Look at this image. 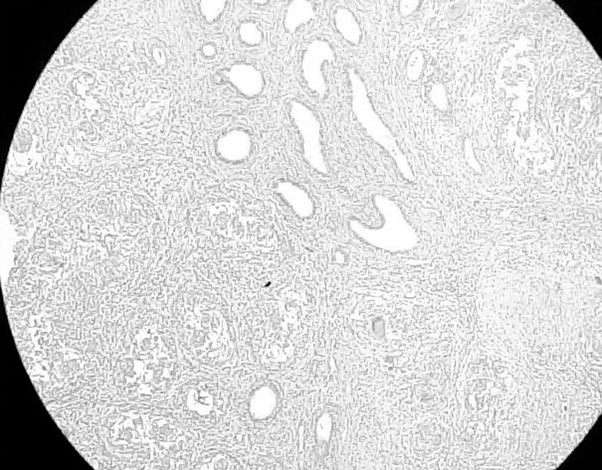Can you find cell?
<instances>
[{
    "label": "cell",
    "mask_w": 602,
    "mask_h": 470,
    "mask_svg": "<svg viewBox=\"0 0 602 470\" xmlns=\"http://www.w3.org/2000/svg\"><path fill=\"white\" fill-rule=\"evenodd\" d=\"M419 1L415 0H404L399 1V10L400 13L404 16H408L412 14L419 6Z\"/></svg>",
    "instance_id": "cell-12"
},
{
    "label": "cell",
    "mask_w": 602,
    "mask_h": 470,
    "mask_svg": "<svg viewBox=\"0 0 602 470\" xmlns=\"http://www.w3.org/2000/svg\"><path fill=\"white\" fill-rule=\"evenodd\" d=\"M238 37L247 45L255 46L260 44L263 39L262 30L252 21L242 23L238 28Z\"/></svg>",
    "instance_id": "cell-8"
},
{
    "label": "cell",
    "mask_w": 602,
    "mask_h": 470,
    "mask_svg": "<svg viewBox=\"0 0 602 470\" xmlns=\"http://www.w3.org/2000/svg\"><path fill=\"white\" fill-rule=\"evenodd\" d=\"M227 76L231 85L245 96L254 97L263 89L264 81L262 73L250 63H234L229 68Z\"/></svg>",
    "instance_id": "cell-3"
},
{
    "label": "cell",
    "mask_w": 602,
    "mask_h": 470,
    "mask_svg": "<svg viewBox=\"0 0 602 470\" xmlns=\"http://www.w3.org/2000/svg\"><path fill=\"white\" fill-rule=\"evenodd\" d=\"M424 57L420 50H414L409 55L406 65V75L412 81L418 79L423 70Z\"/></svg>",
    "instance_id": "cell-9"
},
{
    "label": "cell",
    "mask_w": 602,
    "mask_h": 470,
    "mask_svg": "<svg viewBox=\"0 0 602 470\" xmlns=\"http://www.w3.org/2000/svg\"><path fill=\"white\" fill-rule=\"evenodd\" d=\"M335 60V52L331 44L324 39H315L307 43L300 59V74L308 89L314 96L324 98L329 87L324 67Z\"/></svg>",
    "instance_id": "cell-2"
},
{
    "label": "cell",
    "mask_w": 602,
    "mask_h": 470,
    "mask_svg": "<svg viewBox=\"0 0 602 470\" xmlns=\"http://www.w3.org/2000/svg\"><path fill=\"white\" fill-rule=\"evenodd\" d=\"M276 405V395L269 387H262L253 395L251 401V412L256 418L270 416Z\"/></svg>",
    "instance_id": "cell-7"
},
{
    "label": "cell",
    "mask_w": 602,
    "mask_h": 470,
    "mask_svg": "<svg viewBox=\"0 0 602 470\" xmlns=\"http://www.w3.org/2000/svg\"><path fill=\"white\" fill-rule=\"evenodd\" d=\"M276 191L292 209L301 217H308L313 211V202L309 193L298 184L282 180L276 186Z\"/></svg>",
    "instance_id": "cell-4"
},
{
    "label": "cell",
    "mask_w": 602,
    "mask_h": 470,
    "mask_svg": "<svg viewBox=\"0 0 602 470\" xmlns=\"http://www.w3.org/2000/svg\"><path fill=\"white\" fill-rule=\"evenodd\" d=\"M331 429V423L328 415L322 414L318 419L316 427V438L318 443L328 441Z\"/></svg>",
    "instance_id": "cell-10"
},
{
    "label": "cell",
    "mask_w": 602,
    "mask_h": 470,
    "mask_svg": "<svg viewBox=\"0 0 602 470\" xmlns=\"http://www.w3.org/2000/svg\"><path fill=\"white\" fill-rule=\"evenodd\" d=\"M428 96L431 101L438 106L445 103L444 90L439 84H434L430 87Z\"/></svg>",
    "instance_id": "cell-11"
},
{
    "label": "cell",
    "mask_w": 602,
    "mask_h": 470,
    "mask_svg": "<svg viewBox=\"0 0 602 470\" xmlns=\"http://www.w3.org/2000/svg\"><path fill=\"white\" fill-rule=\"evenodd\" d=\"M289 115L300 136L304 160L315 171L326 173L328 167L323 153L322 127L316 114L304 103L293 100L289 104Z\"/></svg>",
    "instance_id": "cell-1"
},
{
    "label": "cell",
    "mask_w": 602,
    "mask_h": 470,
    "mask_svg": "<svg viewBox=\"0 0 602 470\" xmlns=\"http://www.w3.org/2000/svg\"><path fill=\"white\" fill-rule=\"evenodd\" d=\"M333 23L340 36L353 45L360 44L362 32L354 13L349 8L339 6L333 12Z\"/></svg>",
    "instance_id": "cell-5"
},
{
    "label": "cell",
    "mask_w": 602,
    "mask_h": 470,
    "mask_svg": "<svg viewBox=\"0 0 602 470\" xmlns=\"http://www.w3.org/2000/svg\"><path fill=\"white\" fill-rule=\"evenodd\" d=\"M315 15V7L310 1H291L285 8L283 26L287 32L294 33L313 20Z\"/></svg>",
    "instance_id": "cell-6"
}]
</instances>
